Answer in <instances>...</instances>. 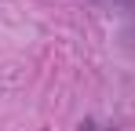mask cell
<instances>
[{
  "instance_id": "cell-1",
  "label": "cell",
  "mask_w": 135,
  "mask_h": 131,
  "mask_svg": "<svg viewBox=\"0 0 135 131\" xmlns=\"http://www.w3.org/2000/svg\"><path fill=\"white\" fill-rule=\"evenodd\" d=\"M102 7H113V11H124V15H135V0H99Z\"/></svg>"
}]
</instances>
